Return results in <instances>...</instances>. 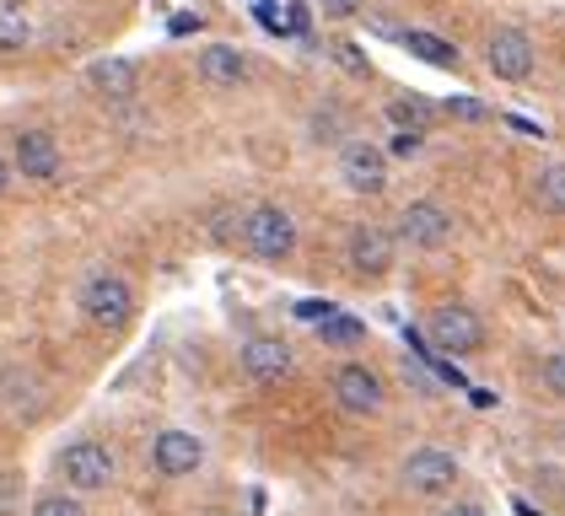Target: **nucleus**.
Here are the masks:
<instances>
[{"label": "nucleus", "instance_id": "nucleus-1", "mask_svg": "<svg viewBox=\"0 0 565 516\" xmlns=\"http://www.w3.org/2000/svg\"><path fill=\"white\" fill-rule=\"evenodd\" d=\"M243 243L259 258L280 264V258H291V248H297V221L280 211V205H259V211L243 215Z\"/></svg>", "mask_w": 565, "mask_h": 516}, {"label": "nucleus", "instance_id": "nucleus-2", "mask_svg": "<svg viewBox=\"0 0 565 516\" xmlns=\"http://www.w3.org/2000/svg\"><path fill=\"white\" fill-rule=\"evenodd\" d=\"M82 307L97 329H125L135 318V291L125 275H92L87 291H82Z\"/></svg>", "mask_w": 565, "mask_h": 516}, {"label": "nucleus", "instance_id": "nucleus-3", "mask_svg": "<svg viewBox=\"0 0 565 516\" xmlns=\"http://www.w3.org/2000/svg\"><path fill=\"white\" fill-rule=\"evenodd\" d=\"M60 473L71 490H108L114 484V452L103 441H71L60 452Z\"/></svg>", "mask_w": 565, "mask_h": 516}, {"label": "nucleus", "instance_id": "nucleus-4", "mask_svg": "<svg viewBox=\"0 0 565 516\" xmlns=\"http://www.w3.org/2000/svg\"><path fill=\"white\" fill-rule=\"evenodd\" d=\"M431 344L441 355H475L479 344H484V323H479L469 307L447 301V307L431 312Z\"/></svg>", "mask_w": 565, "mask_h": 516}, {"label": "nucleus", "instance_id": "nucleus-5", "mask_svg": "<svg viewBox=\"0 0 565 516\" xmlns=\"http://www.w3.org/2000/svg\"><path fill=\"white\" fill-rule=\"evenodd\" d=\"M533 39L522 33V28H495L490 43H484V65H490V76H501V82H527L533 76Z\"/></svg>", "mask_w": 565, "mask_h": 516}, {"label": "nucleus", "instance_id": "nucleus-6", "mask_svg": "<svg viewBox=\"0 0 565 516\" xmlns=\"http://www.w3.org/2000/svg\"><path fill=\"white\" fill-rule=\"evenodd\" d=\"M340 178H345L350 194H383V189H388V157H383V146H372V140H345V151H340Z\"/></svg>", "mask_w": 565, "mask_h": 516}, {"label": "nucleus", "instance_id": "nucleus-7", "mask_svg": "<svg viewBox=\"0 0 565 516\" xmlns=\"http://www.w3.org/2000/svg\"><path fill=\"white\" fill-rule=\"evenodd\" d=\"M458 484V458L441 447H420L404 458V490L409 495H447Z\"/></svg>", "mask_w": 565, "mask_h": 516}, {"label": "nucleus", "instance_id": "nucleus-8", "mask_svg": "<svg viewBox=\"0 0 565 516\" xmlns=\"http://www.w3.org/2000/svg\"><path fill=\"white\" fill-rule=\"evenodd\" d=\"M447 237H452V215L441 211L436 200H415V205L398 211V243H409V248H441Z\"/></svg>", "mask_w": 565, "mask_h": 516}, {"label": "nucleus", "instance_id": "nucleus-9", "mask_svg": "<svg viewBox=\"0 0 565 516\" xmlns=\"http://www.w3.org/2000/svg\"><path fill=\"white\" fill-rule=\"evenodd\" d=\"M334 404L345 409V415H377L383 409V377L372 372V366H340L334 372Z\"/></svg>", "mask_w": 565, "mask_h": 516}, {"label": "nucleus", "instance_id": "nucleus-10", "mask_svg": "<svg viewBox=\"0 0 565 516\" xmlns=\"http://www.w3.org/2000/svg\"><path fill=\"white\" fill-rule=\"evenodd\" d=\"M393 254H398V232H383V226H355L350 232L345 258L355 275H388Z\"/></svg>", "mask_w": 565, "mask_h": 516}, {"label": "nucleus", "instance_id": "nucleus-11", "mask_svg": "<svg viewBox=\"0 0 565 516\" xmlns=\"http://www.w3.org/2000/svg\"><path fill=\"white\" fill-rule=\"evenodd\" d=\"M44 415V387L33 372H0V420L28 426Z\"/></svg>", "mask_w": 565, "mask_h": 516}, {"label": "nucleus", "instance_id": "nucleus-12", "mask_svg": "<svg viewBox=\"0 0 565 516\" xmlns=\"http://www.w3.org/2000/svg\"><path fill=\"white\" fill-rule=\"evenodd\" d=\"M151 463H157L162 479H183V473H194L205 463V447H200V436H189V430H162L157 447H151Z\"/></svg>", "mask_w": 565, "mask_h": 516}, {"label": "nucleus", "instance_id": "nucleus-13", "mask_svg": "<svg viewBox=\"0 0 565 516\" xmlns=\"http://www.w3.org/2000/svg\"><path fill=\"white\" fill-rule=\"evenodd\" d=\"M17 168H22V178H39V183L60 178V146H54L49 129H22L17 135Z\"/></svg>", "mask_w": 565, "mask_h": 516}, {"label": "nucleus", "instance_id": "nucleus-14", "mask_svg": "<svg viewBox=\"0 0 565 516\" xmlns=\"http://www.w3.org/2000/svg\"><path fill=\"white\" fill-rule=\"evenodd\" d=\"M243 372L254 377V383H280L286 372H291V344L286 340H269V334H259V340L243 344Z\"/></svg>", "mask_w": 565, "mask_h": 516}, {"label": "nucleus", "instance_id": "nucleus-15", "mask_svg": "<svg viewBox=\"0 0 565 516\" xmlns=\"http://www.w3.org/2000/svg\"><path fill=\"white\" fill-rule=\"evenodd\" d=\"M200 76L211 86H243L248 82V54L232 43H205L200 49Z\"/></svg>", "mask_w": 565, "mask_h": 516}, {"label": "nucleus", "instance_id": "nucleus-16", "mask_svg": "<svg viewBox=\"0 0 565 516\" xmlns=\"http://www.w3.org/2000/svg\"><path fill=\"white\" fill-rule=\"evenodd\" d=\"M28 39H33L28 0H0V54H22Z\"/></svg>", "mask_w": 565, "mask_h": 516}, {"label": "nucleus", "instance_id": "nucleus-17", "mask_svg": "<svg viewBox=\"0 0 565 516\" xmlns=\"http://www.w3.org/2000/svg\"><path fill=\"white\" fill-rule=\"evenodd\" d=\"M92 86H97L103 97L125 103V97L135 92V65L130 60H97V65H92Z\"/></svg>", "mask_w": 565, "mask_h": 516}, {"label": "nucleus", "instance_id": "nucleus-18", "mask_svg": "<svg viewBox=\"0 0 565 516\" xmlns=\"http://www.w3.org/2000/svg\"><path fill=\"white\" fill-rule=\"evenodd\" d=\"M388 119L398 125V135H426L436 119V108L426 97H393L388 103Z\"/></svg>", "mask_w": 565, "mask_h": 516}, {"label": "nucleus", "instance_id": "nucleus-19", "mask_svg": "<svg viewBox=\"0 0 565 516\" xmlns=\"http://www.w3.org/2000/svg\"><path fill=\"white\" fill-rule=\"evenodd\" d=\"M533 200H539V211L565 215V162H550V168L533 172Z\"/></svg>", "mask_w": 565, "mask_h": 516}, {"label": "nucleus", "instance_id": "nucleus-20", "mask_svg": "<svg viewBox=\"0 0 565 516\" xmlns=\"http://www.w3.org/2000/svg\"><path fill=\"white\" fill-rule=\"evenodd\" d=\"M404 49H409L415 60H426V65H441V71L458 65V49L447 39H436V33H415V28H409V33H404Z\"/></svg>", "mask_w": 565, "mask_h": 516}, {"label": "nucleus", "instance_id": "nucleus-21", "mask_svg": "<svg viewBox=\"0 0 565 516\" xmlns=\"http://www.w3.org/2000/svg\"><path fill=\"white\" fill-rule=\"evenodd\" d=\"M318 340L323 344H361L366 340V329H361L355 318H345V312H329V318L318 323Z\"/></svg>", "mask_w": 565, "mask_h": 516}, {"label": "nucleus", "instance_id": "nucleus-22", "mask_svg": "<svg viewBox=\"0 0 565 516\" xmlns=\"http://www.w3.org/2000/svg\"><path fill=\"white\" fill-rule=\"evenodd\" d=\"M323 49H329V60H334L340 71H350V76H366V71H372V60H366V49H361V43H350V39H329Z\"/></svg>", "mask_w": 565, "mask_h": 516}, {"label": "nucleus", "instance_id": "nucleus-23", "mask_svg": "<svg viewBox=\"0 0 565 516\" xmlns=\"http://www.w3.org/2000/svg\"><path fill=\"white\" fill-rule=\"evenodd\" d=\"M340 135H345L340 108H318V114H312V140H318V146H340Z\"/></svg>", "mask_w": 565, "mask_h": 516}, {"label": "nucleus", "instance_id": "nucleus-24", "mask_svg": "<svg viewBox=\"0 0 565 516\" xmlns=\"http://www.w3.org/2000/svg\"><path fill=\"white\" fill-rule=\"evenodd\" d=\"M33 516H87V506L76 495H39L33 501Z\"/></svg>", "mask_w": 565, "mask_h": 516}, {"label": "nucleus", "instance_id": "nucleus-25", "mask_svg": "<svg viewBox=\"0 0 565 516\" xmlns=\"http://www.w3.org/2000/svg\"><path fill=\"white\" fill-rule=\"evenodd\" d=\"M447 119H469V125H484L490 119V108L484 103H475V97H447V108H441Z\"/></svg>", "mask_w": 565, "mask_h": 516}, {"label": "nucleus", "instance_id": "nucleus-26", "mask_svg": "<svg viewBox=\"0 0 565 516\" xmlns=\"http://www.w3.org/2000/svg\"><path fill=\"white\" fill-rule=\"evenodd\" d=\"M539 377H544V387H550L555 398H565V350H555V355H544Z\"/></svg>", "mask_w": 565, "mask_h": 516}, {"label": "nucleus", "instance_id": "nucleus-27", "mask_svg": "<svg viewBox=\"0 0 565 516\" xmlns=\"http://www.w3.org/2000/svg\"><path fill=\"white\" fill-rule=\"evenodd\" d=\"M17 501H22V490H17V473H0V516L17 512Z\"/></svg>", "mask_w": 565, "mask_h": 516}, {"label": "nucleus", "instance_id": "nucleus-28", "mask_svg": "<svg viewBox=\"0 0 565 516\" xmlns=\"http://www.w3.org/2000/svg\"><path fill=\"white\" fill-rule=\"evenodd\" d=\"M366 0H323V17H334V22H345V17H355Z\"/></svg>", "mask_w": 565, "mask_h": 516}, {"label": "nucleus", "instance_id": "nucleus-29", "mask_svg": "<svg viewBox=\"0 0 565 516\" xmlns=\"http://www.w3.org/2000/svg\"><path fill=\"white\" fill-rule=\"evenodd\" d=\"M420 140H426V135H398V140H393V151H398V157H409V151H420Z\"/></svg>", "mask_w": 565, "mask_h": 516}, {"label": "nucleus", "instance_id": "nucleus-30", "mask_svg": "<svg viewBox=\"0 0 565 516\" xmlns=\"http://www.w3.org/2000/svg\"><path fill=\"white\" fill-rule=\"evenodd\" d=\"M447 516H484V512H479V506H452Z\"/></svg>", "mask_w": 565, "mask_h": 516}, {"label": "nucleus", "instance_id": "nucleus-31", "mask_svg": "<svg viewBox=\"0 0 565 516\" xmlns=\"http://www.w3.org/2000/svg\"><path fill=\"white\" fill-rule=\"evenodd\" d=\"M0 194H6V162H0Z\"/></svg>", "mask_w": 565, "mask_h": 516}]
</instances>
